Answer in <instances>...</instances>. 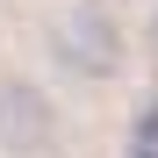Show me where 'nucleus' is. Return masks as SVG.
<instances>
[{
    "label": "nucleus",
    "instance_id": "obj_1",
    "mask_svg": "<svg viewBox=\"0 0 158 158\" xmlns=\"http://www.w3.org/2000/svg\"><path fill=\"white\" fill-rule=\"evenodd\" d=\"M50 58H58L65 79H79V86H101V79L122 72V29L108 7H65L58 22H50Z\"/></svg>",
    "mask_w": 158,
    "mask_h": 158
},
{
    "label": "nucleus",
    "instance_id": "obj_2",
    "mask_svg": "<svg viewBox=\"0 0 158 158\" xmlns=\"http://www.w3.org/2000/svg\"><path fill=\"white\" fill-rule=\"evenodd\" d=\"M58 144V108L29 79H0V151L7 158H36Z\"/></svg>",
    "mask_w": 158,
    "mask_h": 158
},
{
    "label": "nucleus",
    "instance_id": "obj_3",
    "mask_svg": "<svg viewBox=\"0 0 158 158\" xmlns=\"http://www.w3.org/2000/svg\"><path fill=\"white\" fill-rule=\"evenodd\" d=\"M137 144H144V151H158V108L144 115V137H137Z\"/></svg>",
    "mask_w": 158,
    "mask_h": 158
},
{
    "label": "nucleus",
    "instance_id": "obj_4",
    "mask_svg": "<svg viewBox=\"0 0 158 158\" xmlns=\"http://www.w3.org/2000/svg\"><path fill=\"white\" fill-rule=\"evenodd\" d=\"M151 50H158V7H151Z\"/></svg>",
    "mask_w": 158,
    "mask_h": 158
}]
</instances>
